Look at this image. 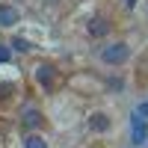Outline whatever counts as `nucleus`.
<instances>
[{"label": "nucleus", "instance_id": "39448f33", "mask_svg": "<svg viewBox=\"0 0 148 148\" xmlns=\"http://www.w3.org/2000/svg\"><path fill=\"white\" fill-rule=\"evenodd\" d=\"M89 33L92 36H107L110 33V21L107 18H92L89 21Z\"/></svg>", "mask_w": 148, "mask_h": 148}, {"label": "nucleus", "instance_id": "7ed1b4c3", "mask_svg": "<svg viewBox=\"0 0 148 148\" xmlns=\"http://www.w3.org/2000/svg\"><path fill=\"white\" fill-rule=\"evenodd\" d=\"M18 9L12 6H0V27H12V24H18Z\"/></svg>", "mask_w": 148, "mask_h": 148}, {"label": "nucleus", "instance_id": "0eeeda50", "mask_svg": "<svg viewBox=\"0 0 148 148\" xmlns=\"http://www.w3.org/2000/svg\"><path fill=\"white\" fill-rule=\"evenodd\" d=\"M24 125L27 127H39L42 125V113L39 110H27V113H24Z\"/></svg>", "mask_w": 148, "mask_h": 148}, {"label": "nucleus", "instance_id": "20e7f679", "mask_svg": "<svg viewBox=\"0 0 148 148\" xmlns=\"http://www.w3.org/2000/svg\"><path fill=\"white\" fill-rule=\"evenodd\" d=\"M89 127L98 130V133H104V130L110 127V116H107V113H95V116L89 119Z\"/></svg>", "mask_w": 148, "mask_h": 148}, {"label": "nucleus", "instance_id": "9d476101", "mask_svg": "<svg viewBox=\"0 0 148 148\" xmlns=\"http://www.w3.org/2000/svg\"><path fill=\"white\" fill-rule=\"evenodd\" d=\"M9 59H12V47L0 45V62H9Z\"/></svg>", "mask_w": 148, "mask_h": 148}, {"label": "nucleus", "instance_id": "9b49d317", "mask_svg": "<svg viewBox=\"0 0 148 148\" xmlns=\"http://www.w3.org/2000/svg\"><path fill=\"white\" fill-rule=\"evenodd\" d=\"M125 6H127V9H133V6H136V0H125Z\"/></svg>", "mask_w": 148, "mask_h": 148}, {"label": "nucleus", "instance_id": "f257e3e1", "mask_svg": "<svg viewBox=\"0 0 148 148\" xmlns=\"http://www.w3.org/2000/svg\"><path fill=\"white\" fill-rule=\"evenodd\" d=\"M127 53H130V47L125 42H113V45H107L104 51H101V59H104L107 65H121L127 59Z\"/></svg>", "mask_w": 148, "mask_h": 148}, {"label": "nucleus", "instance_id": "1a4fd4ad", "mask_svg": "<svg viewBox=\"0 0 148 148\" xmlns=\"http://www.w3.org/2000/svg\"><path fill=\"white\" fill-rule=\"evenodd\" d=\"M12 47H15V51H18V53H27V51H30V47H33V45H30L27 39H12Z\"/></svg>", "mask_w": 148, "mask_h": 148}, {"label": "nucleus", "instance_id": "6e6552de", "mask_svg": "<svg viewBox=\"0 0 148 148\" xmlns=\"http://www.w3.org/2000/svg\"><path fill=\"white\" fill-rule=\"evenodd\" d=\"M24 148H47V142H45L42 136H36V133H33V136H27V142H24Z\"/></svg>", "mask_w": 148, "mask_h": 148}, {"label": "nucleus", "instance_id": "f03ea898", "mask_svg": "<svg viewBox=\"0 0 148 148\" xmlns=\"http://www.w3.org/2000/svg\"><path fill=\"white\" fill-rule=\"evenodd\" d=\"M130 142L133 145H145L148 142V121L142 116H133V121H130Z\"/></svg>", "mask_w": 148, "mask_h": 148}, {"label": "nucleus", "instance_id": "423d86ee", "mask_svg": "<svg viewBox=\"0 0 148 148\" xmlns=\"http://www.w3.org/2000/svg\"><path fill=\"white\" fill-rule=\"evenodd\" d=\"M53 77H56V74H53V68H51V65H39V68H36V80H39L42 86H51V83H53Z\"/></svg>", "mask_w": 148, "mask_h": 148}]
</instances>
